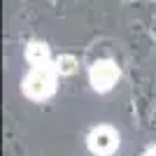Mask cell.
Here are the masks:
<instances>
[{"instance_id": "6da1fadb", "label": "cell", "mask_w": 156, "mask_h": 156, "mask_svg": "<svg viewBox=\"0 0 156 156\" xmlns=\"http://www.w3.org/2000/svg\"><path fill=\"white\" fill-rule=\"evenodd\" d=\"M56 68L54 65H37V68H33L30 75L26 77L23 82V91H26L28 98L33 100H44L54 93L56 89Z\"/></svg>"}, {"instance_id": "7a4b0ae2", "label": "cell", "mask_w": 156, "mask_h": 156, "mask_svg": "<svg viewBox=\"0 0 156 156\" xmlns=\"http://www.w3.org/2000/svg\"><path fill=\"white\" fill-rule=\"evenodd\" d=\"M119 147V133L110 126H98L89 135V149L96 156H110Z\"/></svg>"}, {"instance_id": "3957f363", "label": "cell", "mask_w": 156, "mask_h": 156, "mask_svg": "<svg viewBox=\"0 0 156 156\" xmlns=\"http://www.w3.org/2000/svg\"><path fill=\"white\" fill-rule=\"evenodd\" d=\"M89 77H91V84L96 91H110L119 79V68L112 61H96L91 65Z\"/></svg>"}, {"instance_id": "277c9868", "label": "cell", "mask_w": 156, "mask_h": 156, "mask_svg": "<svg viewBox=\"0 0 156 156\" xmlns=\"http://www.w3.org/2000/svg\"><path fill=\"white\" fill-rule=\"evenodd\" d=\"M26 58L33 68L37 65H49V47L44 42H30L26 49Z\"/></svg>"}, {"instance_id": "5b68a950", "label": "cell", "mask_w": 156, "mask_h": 156, "mask_svg": "<svg viewBox=\"0 0 156 156\" xmlns=\"http://www.w3.org/2000/svg\"><path fill=\"white\" fill-rule=\"evenodd\" d=\"M54 68H56L58 75H72L75 68H77V61L72 58V56H68V54H63V56H58V58L54 61Z\"/></svg>"}, {"instance_id": "8992f818", "label": "cell", "mask_w": 156, "mask_h": 156, "mask_svg": "<svg viewBox=\"0 0 156 156\" xmlns=\"http://www.w3.org/2000/svg\"><path fill=\"white\" fill-rule=\"evenodd\" d=\"M147 156H156V147H154V149H151V151H149Z\"/></svg>"}]
</instances>
